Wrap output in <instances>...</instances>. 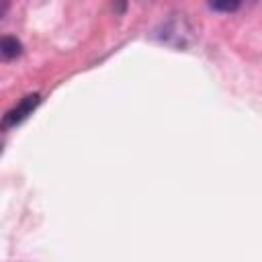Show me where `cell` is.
Instances as JSON below:
<instances>
[{
    "instance_id": "1",
    "label": "cell",
    "mask_w": 262,
    "mask_h": 262,
    "mask_svg": "<svg viewBox=\"0 0 262 262\" xmlns=\"http://www.w3.org/2000/svg\"><path fill=\"white\" fill-rule=\"evenodd\" d=\"M156 37L172 47H186L192 41V27L188 25V20L182 14H174L172 18H168L166 23L160 25Z\"/></svg>"
},
{
    "instance_id": "2",
    "label": "cell",
    "mask_w": 262,
    "mask_h": 262,
    "mask_svg": "<svg viewBox=\"0 0 262 262\" xmlns=\"http://www.w3.org/2000/svg\"><path fill=\"white\" fill-rule=\"evenodd\" d=\"M39 102H41V96H39V94H27L16 106H12V108L2 117L0 127H2V129H12V127H16L18 123H23V121L39 106Z\"/></svg>"
},
{
    "instance_id": "3",
    "label": "cell",
    "mask_w": 262,
    "mask_h": 262,
    "mask_svg": "<svg viewBox=\"0 0 262 262\" xmlns=\"http://www.w3.org/2000/svg\"><path fill=\"white\" fill-rule=\"evenodd\" d=\"M23 53V45L12 35H0V61L16 59Z\"/></svg>"
},
{
    "instance_id": "4",
    "label": "cell",
    "mask_w": 262,
    "mask_h": 262,
    "mask_svg": "<svg viewBox=\"0 0 262 262\" xmlns=\"http://www.w3.org/2000/svg\"><path fill=\"white\" fill-rule=\"evenodd\" d=\"M209 8L213 10H221V12H233L239 8V2H211Z\"/></svg>"
},
{
    "instance_id": "5",
    "label": "cell",
    "mask_w": 262,
    "mask_h": 262,
    "mask_svg": "<svg viewBox=\"0 0 262 262\" xmlns=\"http://www.w3.org/2000/svg\"><path fill=\"white\" fill-rule=\"evenodd\" d=\"M6 10H8V2H0V18L6 14Z\"/></svg>"
},
{
    "instance_id": "6",
    "label": "cell",
    "mask_w": 262,
    "mask_h": 262,
    "mask_svg": "<svg viewBox=\"0 0 262 262\" xmlns=\"http://www.w3.org/2000/svg\"><path fill=\"white\" fill-rule=\"evenodd\" d=\"M0 151H2V143H0Z\"/></svg>"
}]
</instances>
